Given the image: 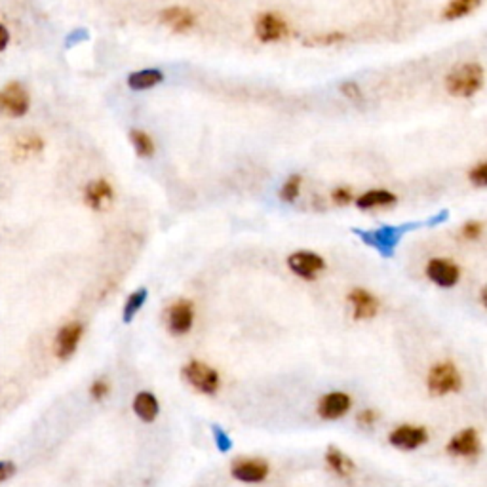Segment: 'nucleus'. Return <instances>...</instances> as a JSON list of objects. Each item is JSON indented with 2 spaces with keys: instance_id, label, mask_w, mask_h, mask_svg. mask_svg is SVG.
<instances>
[{
  "instance_id": "f257e3e1",
  "label": "nucleus",
  "mask_w": 487,
  "mask_h": 487,
  "mask_svg": "<svg viewBox=\"0 0 487 487\" xmlns=\"http://www.w3.org/2000/svg\"><path fill=\"white\" fill-rule=\"evenodd\" d=\"M486 82V73L480 63H459L445 76V90L459 99L474 98Z\"/></svg>"
},
{
  "instance_id": "f03ea898",
  "label": "nucleus",
  "mask_w": 487,
  "mask_h": 487,
  "mask_svg": "<svg viewBox=\"0 0 487 487\" xmlns=\"http://www.w3.org/2000/svg\"><path fill=\"white\" fill-rule=\"evenodd\" d=\"M426 387L432 396H445L459 392L463 387V379L461 373L457 370L453 362H440V364L432 365L426 377Z\"/></svg>"
},
{
  "instance_id": "7ed1b4c3",
  "label": "nucleus",
  "mask_w": 487,
  "mask_h": 487,
  "mask_svg": "<svg viewBox=\"0 0 487 487\" xmlns=\"http://www.w3.org/2000/svg\"><path fill=\"white\" fill-rule=\"evenodd\" d=\"M183 379H185L192 389L202 392L206 396L217 394V390L221 387V379H219V373H217L213 368H210L204 362H198V360H192L183 368Z\"/></svg>"
},
{
  "instance_id": "20e7f679",
  "label": "nucleus",
  "mask_w": 487,
  "mask_h": 487,
  "mask_svg": "<svg viewBox=\"0 0 487 487\" xmlns=\"http://www.w3.org/2000/svg\"><path fill=\"white\" fill-rule=\"evenodd\" d=\"M31 107V95L21 82H8L0 90V112L4 117L21 118Z\"/></svg>"
},
{
  "instance_id": "39448f33",
  "label": "nucleus",
  "mask_w": 487,
  "mask_h": 487,
  "mask_svg": "<svg viewBox=\"0 0 487 487\" xmlns=\"http://www.w3.org/2000/svg\"><path fill=\"white\" fill-rule=\"evenodd\" d=\"M288 269L303 280H316L320 272L326 271V261L322 255L309 250H299L288 257Z\"/></svg>"
},
{
  "instance_id": "423d86ee",
  "label": "nucleus",
  "mask_w": 487,
  "mask_h": 487,
  "mask_svg": "<svg viewBox=\"0 0 487 487\" xmlns=\"http://www.w3.org/2000/svg\"><path fill=\"white\" fill-rule=\"evenodd\" d=\"M288 35H290V25L278 13L265 12L255 19V37L259 38L261 42H280Z\"/></svg>"
},
{
  "instance_id": "0eeeda50",
  "label": "nucleus",
  "mask_w": 487,
  "mask_h": 487,
  "mask_svg": "<svg viewBox=\"0 0 487 487\" xmlns=\"http://www.w3.org/2000/svg\"><path fill=\"white\" fill-rule=\"evenodd\" d=\"M426 276L432 284L440 286V288H453L461 280V269L455 261L434 257L426 263Z\"/></svg>"
},
{
  "instance_id": "6e6552de",
  "label": "nucleus",
  "mask_w": 487,
  "mask_h": 487,
  "mask_svg": "<svg viewBox=\"0 0 487 487\" xmlns=\"http://www.w3.org/2000/svg\"><path fill=\"white\" fill-rule=\"evenodd\" d=\"M168 329L172 335H185L192 329L194 324V305L187 299H179L168 309L166 315Z\"/></svg>"
},
{
  "instance_id": "1a4fd4ad",
  "label": "nucleus",
  "mask_w": 487,
  "mask_h": 487,
  "mask_svg": "<svg viewBox=\"0 0 487 487\" xmlns=\"http://www.w3.org/2000/svg\"><path fill=\"white\" fill-rule=\"evenodd\" d=\"M389 442L390 445H394L398 450L413 451L428 442V432H426L425 426L400 425L390 432Z\"/></svg>"
},
{
  "instance_id": "9d476101",
  "label": "nucleus",
  "mask_w": 487,
  "mask_h": 487,
  "mask_svg": "<svg viewBox=\"0 0 487 487\" xmlns=\"http://www.w3.org/2000/svg\"><path fill=\"white\" fill-rule=\"evenodd\" d=\"M271 467L263 459H238L230 467L233 478L244 483H261L266 480Z\"/></svg>"
},
{
  "instance_id": "9b49d317",
  "label": "nucleus",
  "mask_w": 487,
  "mask_h": 487,
  "mask_svg": "<svg viewBox=\"0 0 487 487\" xmlns=\"http://www.w3.org/2000/svg\"><path fill=\"white\" fill-rule=\"evenodd\" d=\"M82 335H84V326L81 322H71L67 326H63L56 335L54 341V351L59 360H69L76 352V346L81 343Z\"/></svg>"
},
{
  "instance_id": "f8f14e48",
  "label": "nucleus",
  "mask_w": 487,
  "mask_h": 487,
  "mask_svg": "<svg viewBox=\"0 0 487 487\" xmlns=\"http://www.w3.org/2000/svg\"><path fill=\"white\" fill-rule=\"evenodd\" d=\"M447 453L455 457H464V459H470V457H478L481 453V442L478 432L474 428H464V430L457 432L455 436L450 440L447 444Z\"/></svg>"
},
{
  "instance_id": "ddd939ff",
  "label": "nucleus",
  "mask_w": 487,
  "mask_h": 487,
  "mask_svg": "<svg viewBox=\"0 0 487 487\" xmlns=\"http://www.w3.org/2000/svg\"><path fill=\"white\" fill-rule=\"evenodd\" d=\"M352 407L351 396L346 392H329L318 401V415L326 421H337L345 417Z\"/></svg>"
},
{
  "instance_id": "4468645a",
  "label": "nucleus",
  "mask_w": 487,
  "mask_h": 487,
  "mask_svg": "<svg viewBox=\"0 0 487 487\" xmlns=\"http://www.w3.org/2000/svg\"><path fill=\"white\" fill-rule=\"evenodd\" d=\"M348 303L352 307L354 320H371L379 312V299L364 288H356L348 293Z\"/></svg>"
},
{
  "instance_id": "2eb2a0df",
  "label": "nucleus",
  "mask_w": 487,
  "mask_h": 487,
  "mask_svg": "<svg viewBox=\"0 0 487 487\" xmlns=\"http://www.w3.org/2000/svg\"><path fill=\"white\" fill-rule=\"evenodd\" d=\"M160 21L173 33H189L196 25V16L189 8L170 6L160 12Z\"/></svg>"
},
{
  "instance_id": "dca6fc26",
  "label": "nucleus",
  "mask_w": 487,
  "mask_h": 487,
  "mask_svg": "<svg viewBox=\"0 0 487 487\" xmlns=\"http://www.w3.org/2000/svg\"><path fill=\"white\" fill-rule=\"evenodd\" d=\"M112 196H115L112 185L105 179H95L84 189V202L92 210H103L107 204L112 202Z\"/></svg>"
},
{
  "instance_id": "f3484780",
  "label": "nucleus",
  "mask_w": 487,
  "mask_h": 487,
  "mask_svg": "<svg viewBox=\"0 0 487 487\" xmlns=\"http://www.w3.org/2000/svg\"><path fill=\"white\" fill-rule=\"evenodd\" d=\"M354 202H356L360 210H377V208L394 206L398 202V196L392 191H387V189H371V191L362 192Z\"/></svg>"
},
{
  "instance_id": "a211bd4d",
  "label": "nucleus",
  "mask_w": 487,
  "mask_h": 487,
  "mask_svg": "<svg viewBox=\"0 0 487 487\" xmlns=\"http://www.w3.org/2000/svg\"><path fill=\"white\" fill-rule=\"evenodd\" d=\"M134 411L143 423H153L160 413V404L156 400V396L153 392L143 390L134 398Z\"/></svg>"
},
{
  "instance_id": "6ab92c4d",
  "label": "nucleus",
  "mask_w": 487,
  "mask_h": 487,
  "mask_svg": "<svg viewBox=\"0 0 487 487\" xmlns=\"http://www.w3.org/2000/svg\"><path fill=\"white\" fill-rule=\"evenodd\" d=\"M162 82H164V73H162L160 69H141V71L131 73L128 76V86L131 90H137V92L156 88Z\"/></svg>"
},
{
  "instance_id": "aec40b11",
  "label": "nucleus",
  "mask_w": 487,
  "mask_h": 487,
  "mask_svg": "<svg viewBox=\"0 0 487 487\" xmlns=\"http://www.w3.org/2000/svg\"><path fill=\"white\" fill-rule=\"evenodd\" d=\"M326 463L327 467L335 472L341 478H348V476L354 474V463L352 459L346 453H343L337 447H329L326 451Z\"/></svg>"
},
{
  "instance_id": "412c9836",
  "label": "nucleus",
  "mask_w": 487,
  "mask_h": 487,
  "mask_svg": "<svg viewBox=\"0 0 487 487\" xmlns=\"http://www.w3.org/2000/svg\"><path fill=\"white\" fill-rule=\"evenodd\" d=\"M480 4L481 0H450V2L445 4L444 12H442V18L447 19V21L467 18V16H470V13L474 12Z\"/></svg>"
},
{
  "instance_id": "4be33fe9",
  "label": "nucleus",
  "mask_w": 487,
  "mask_h": 487,
  "mask_svg": "<svg viewBox=\"0 0 487 487\" xmlns=\"http://www.w3.org/2000/svg\"><path fill=\"white\" fill-rule=\"evenodd\" d=\"M130 141H131V145H134V151L137 153V156H141V158H151V156H155V151H156L155 139L148 136L147 131L131 130Z\"/></svg>"
},
{
  "instance_id": "5701e85b",
  "label": "nucleus",
  "mask_w": 487,
  "mask_h": 487,
  "mask_svg": "<svg viewBox=\"0 0 487 487\" xmlns=\"http://www.w3.org/2000/svg\"><path fill=\"white\" fill-rule=\"evenodd\" d=\"M145 301H147V290L145 288H141V290L134 291L130 297H128V301H126V305H124V310H122V320L126 322V324H130L131 320H134V316L139 312V310L143 309V305H145Z\"/></svg>"
},
{
  "instance_id": "b1692460",
  "label": "nucleus",
  "mask_w": 487,
  "mask_h": 487,
  "mask_svg": "<svg viewBox=\"0 0 487 487\" xmlns=\"http://www.w3.org/2000/svg\"><path fill=\"white\" fill-rule=\"evenodd\" d=\"M301 185H303V177L299 173H293L290 177L286 179L284 185L280 187V198L288 204H293L301 194Z\"/></svg>"
},
{
  "instance_id": "393cba45",
  "label": "nucleus",
  "mask_w": 487,
  "mask_h": 487,
  "mask_svg": "<svg viewBox=\"0 0 487 487\" xmlns=\"http://www.w3.org/2000/svg\"><path fill=\"white\" fill-rule=\"evenodd\" d=\"M18 148L19 151H23L25 155H35V153H40L44 148V141L40 139V137L37 136H31V137H25L23 141L18 143Z\"/></svg>"
},
{
  "instance_id": "a878e982",
  "label": "nucleus",
  "mask_w": 487,
  "mask_h": 487,
  "mask_svg": "<svg viewBox=\"0 0 487 487\" xmlns=\"http://www.w3.org/2000/svg\"><path fill=\"white\" fill-rule=\"evenodd\" d=\"M470 183L474 187H487V162H481L469 172Z\"/></svg>"
},
{
  "instance_id": "bb28decb",
  "label": "nucleus",
  "mask_w": 487,
  "mask_h": 487,
  "mask_svg": "<svg viewBox=\"0 0 487 487\" xmlns=\"http://www.w3.org/2000/svg\"><path fill=\"white\" fill-rule=\"evenodd\" d=\"M345 35L343 33H329V35H318V37H310V46H331V44L343 42Z\"/></svg>"
},
{
  "instance_id": "cd10ccee",
  "label": "nucleus",
  "mask_w": 487,
  "mask_h": 487,
  "mask_svg": "<svg viewBox=\"0 0 487 487\" xmlns=\"http://www.w3.org/2000/svg\"><path fill=\"white\" fill-rule=\"evenodd\" d=\"M331 200L337 206H348L354 200V192L348 187H337L331 191Z\"/></svg>"
},
{
  "instance_id": "c85d7f7f",
  "label": "nucleus",
  "mask_w": 487,
  "mask_h": 487,
  "mask_svg": "<svg viewBox=\"0 0 487 487\" xmlns=\"http://www.w3.org/2000/svg\"><path fill=\"white\" fill-rule=\"evenodd\" d=\"M109 390H111V385H109L105 379H98V381H93V385L90 387V394H92L93 400H103V398L109 394Z\"/></svg>"
},
{
  "instance_id": "c756f323",
  "label": "nucleus",
  "mask_w": 487,
  "mask_h": 487,
  "mask_svg": "<svg viewBox=\"0 0 487 487\" xmlns=\"http://www.w3.org/2000/svg\"><path fill=\"white\" fill-rule=\"evenodd\" d=\"M461 235H463V238H467V240H476V238L481 235V223L467 221L463 227H461Z\"/></svg>"
},
{
  "instance_id": "7c9ffc66",
  "label": "nucleus",
  "mask_w": 487,
  "mask_h": 487,
  "mask_svg": "<svg viewBox=\"0 0 487 487\" xmlns=\"http://www.w3.org/2000/svg\"><path fill=\"white\" fill-rule=\"evenodd\" d=\"M213 438H216V445L217 450L221 451V453H227L230 447H233V442H230V438H228L227 434L219 428V426H213Z\"/></svg>"
},
{
  "instance_id": "2f4dec72",
  "label": "nucleus",
  "mask_w": 487,
  "mask_h": 487,
  "mask_svg": "<svg viewBox=\"0 0 487 487\" xmlns=\"http://www.w3.org/2000/svg\"><path fill=\"white\" fill-rule=\"evenodd\" d=\"M377 419H379V413H377L375 409H362L356 417L358 425L362 426H373L377 423Z\"/></svg>"
},
{
  "instance_id": "473e14b6",
  "label": "nucleus",
  "mask_w": 487,
  "mask_h": 487,
  "mask_svg": "<svg viewBox=\"0 0 487 487\" xmlns=\"http://www.w3.org/2000/svg\"><path fill=\"white\" fill-rule=\"evenodd\" d=\"M341 92H343V95H345L346 99H351V101H360V99H362V90H360L358 84H354V82H345V84L341 86Z\"/></svg>"
},
{
  "instance_id": "72a5a7b5",
  "label": "nucleus",
  "mask_w": 487,
  "mask_h": 487,
  "mask_svg": "<svg viewBox=\"0 0 487 487\" xmlns=\"http://www.w3.org/2000/svg\"><path fill=\"white\" fill-rule=\"evenodd\" d=\"M16 474V464L12 461H0V483L10 480Z\"/></svg>"
},
{
  "instance_id": "f704fd0d",
  "label": "nucleus",
  "mask_w": 487,
  "mask_h": 487,
  "mask_svg": "<svg viewBox=\"0 0 487 487\" xmlns=\"http://www.w3.org/2000/svg\"><path fill=\"white\" fill-rule=\"evenodd\" d=\"M10 44V31L6 29V25L0 23V52H4Z\"/></svg>"
},
{
  "instance_id": "c9c22d12",
  "label": "nucleus",
  "mask_w": 487,
  "mask_h": 487,
  "mask_svg": "<svg viewBox=\"0 0 487 487\" xmlns=\"http://www.w3.org/2000/svg\"><path fill=\"white\" fill-rule=\"evenodd\" d=\"M480 299H481V303H483V307H486V309H487V286H486V288H483V290H481V297H480Z\"/></svg>"
}]
</instances>
